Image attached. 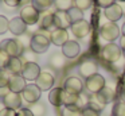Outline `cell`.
I'll return each instance as SVG.
<instances>
[{"instance_id":"obj_3","label":"cell","mask_w":125,"mask_h":116,"mask_svg":"<svg viewBox=\"0 0 125 116\" xmlns=\"http://www.w3.org/2000/svg\"><path fill=\"white\" fill-rule=\"evenodd\" d=\"M120 34H121V30L117 26L114 22H108V23H104L102 26L100 27V37L102 39L108 40L109 43L114 42L117 38H120Z\"/></svg>"},{"instance_id":"obj_27","label":"cell","mask_w":125,"mask_h":116,"mask_svg":"<svg viewBox=\"0 0 125 116\" xmlns=\"http://www.w3.org/2000/svg\"><path fill=\"white\" fill-rule=\"evenodd\" d=\"M82 109L77 104L74 105H65L62 109V116H81Z\"/></svg>"},{"instance_id":"obj_19","label":"cell","mask_w":125,"mask_h":116,"mask_svg":"<svg viewBox=\"0 0 125 116\" xmlns=\"http://www.w3.org/2000/svg\"><path fill=\"white\" fill-rule=\"evenodd\" d=\"M54 26L55 28L67 30L71 27V20L66 11H55L54 12Z\"/></svg>"},{"instance_id":"obj_48","label":"cell","mask_w":125,"mask_h":116,"mask_svg":"<svg viewBox=\"0 0 125 116\" xmlns=\"http://www.w3.org/2000/svg\"><path fill=\"white\" fill-rule=\"evenodd\" d=\"M122 1H125V0H122Z\"/></svg>"},{"instance_id":"obj_8","label":"cell","mask_w":125,"mask_h":116,"mask_svg":"<svg viewBox=\"0 0 125 116\" xmlns=\"http://www.w3.org/2000/svg\"><path fill=\"white\" fill-rule=\"evenodd\" d=\"M41 94H42V90L36 86V84H28L26 86V89L22 92V99L24 101H27L28 104H34V103L39 101Z\"/></svg>"},{"instance_id":"obj_29","label":"cell","mask_w":125,"mask_h":116,"mask_svg":"<svg viewBox=\"0 0 125 116\" xmlns=\"http://www.w3.org/2000/svg\"><path fill=\"white\" fill-rule=\"evenodd\" d=\"M73 5V0H54V7L57 8V11H66L67 12Z\"/></svg>"},{"instance_id":"obj_14","label":"cell","mask_w":125,"mask_h":116,"mask_svg":"<svg viewBox=\"0 0 125 116\" xmlns=\"http://www.w3.org/2000/svg\"><path fill=\"white\" fill-rule=\"evenodd\" d=\"M1 100H3L6 108H11V109H15V111L20 109V107H22V101H23L22 94L15 93V92H10V93H7Z\"/></svg>"},{"instance_id":"obj_23","label":"cell","mask_w":125,"mask_h":116,"mask_svg":"<svg viewBox=\"0 0 125 116\" xmlns=\"http://www.w3.org/2000/svg\"><path fill=\"white\" fill-rule=\"evenodd\" d=\"M63 88H52L49 92V101L51 105L59 108L61 105H63Z\"/></svg>"},{"instance_id":"obj_12","label":"cell","mask_w":125,"mask_h":116,"mask_svg":"<svg viewBox=\"0 0 125 116\" xmlns=\"http://www.w3.org/2000/svg\"><path fill=\"white\" fill-rule=\"evenodd\" d=\"M70 28H71V34H73L74 37H77L78 39H82V38H85L90 32V24L87 20L82 19V20H79V22L71 23Z\"/></svg>"},{"instance_id":"obj_15","label":"cell","mask_w":125,"mask_h":116,"mask_svg":"<svg viewBox=\"0 0 125 116\" xmlns=\"http://www.w3.org/2000/svg\"><path fill=\"white\" fill-rule=\"evenodd\" d=\"M8 31L12 32L16 37H20V35L26 34L27 31V24L23 22V19L20 16H15L10 20V26H8Z\"/></svg>"},{"instance_id":"obj_25","label":"cell","mask_w":125,"mask_h":116,"mask_svg":"<svg viewBox=\"0 0 125 116\" xmlns=\"http://www.w3.org/2000/svg\"><path fill=\"white\" fill-rule=\"evenodd\" d=\"M31 4L39 12H44V11H49L50 7L54 5V0H31Z\"/></svg>"},{"instance_id":"obj_38","label":"cell","mask_w":125,"mask_h":116,"mask_svg":"<svg viewBox=\"0 0 125 116\" xmlns=\"http://www.w3.org/2000/svg\"><path fill=\"white\" fill-rule=\"evenodd\" d=\"M100 113H101V112H98V111H94L93 108L86 107V108H83V109H82L81 116H100Z\"/></svg>"},{"instance_id":"obj_39","label":"cell","mask_w":125,"mask_h":116,"mask_svg":"<svg viewBox=\"0 0 125 116\" xmlns=\"http://www.w3.org/2000/svg\"><path fill=\"white\" fill-rule=\"evenodd\" d=\"M95 3H97L100 7H102L104 10H105V8L110 7L112 4H114V3H116V0H95Z\"/></svg>"},{"instance_id":"obj_42","label":"cell","mask_w":125,"mask_h":116,"mask_svg":"<svg viewBox=\"0 0 125 116\" xmlns=\"http://www.w3.org/2000/svg\"><path fill=\"white\" fill-rule=\"evenodd\" d=\"M0 116H16V111L11 109V108H4L0 113Z\"/></svg>"},{"instance_id":"obj_9","label":"cell","mask_w":125,"mask_h":116,"mask_svg":"<svg viewBox=\"0 0 125 116\" xmlns=\"http://www.w3.org/2000/svg\"><path fill=\"white\" fill-rule=\"evenodd\" d=\"M41 66L36 62H24V66L22 70V76L26 78V81H35L41 74Z\"/></svg>"},{"instance_id":"obj_7","label":"cell","mask_w":125,"mask_h":116,"mask_svg":"<svg viewBox=\"0 0 125 116\" xmlns=\"http://www.w3.org/2000/svg\"><path fill=\"white\" fill-rule=\"evenodd\" d=\"M54 82H55V77L52 73H50L49 70H42L39 77L35 80V84L42 92L43 90H51L52 86H54Z\"/></svg>"},{"instance_id":"obj_33","label":"cell","mask_w":125,"mask_h":116,"mask_svg":"<svg viewBox=\"0 0 125 116\" xmlns=\"http://www.w3.org/2000/svg\"><path fill=\"white\" fill-rule=\"evenodd\" d=\"M113 116H125V101H118L114 104L113 111H112Z\"/></svg>"},{"instance_id":"obj_30","label":"cell","mask_w":125,"mask_h":116,"mask_svg":"<svg viewBox=\"0 0 125 116\" xmlns=\"http://www.w3.org/2000/svg\"><path fill=\"white\" fill-rule=\"evenodd\" d=\"M90 97H92V94L89 93V92H82V93L78 94V101H77V105H78L81 109H83V108H86L87 105H89L90 103Z\"/></svg>"},{"instance_id":"obj_37","label":"cell","mask_w":125,"mask_h":116,"mask_svg":"<svg viewBox=\"0 0 125 116\" xmlns=\"http://www.w3.org/2000/svg\"><path fill=\"white\" fill-rule=\"evenodd\" d=\"M8 26H10V20L4 15H0V35L8 31Z\"/></svg>"},{"instance_id":"obj_28","label":"cell","mask_w":125,"mask_h":116,"mask_svg":"<svg viewBox=\"0 0 125 116\" xmlns=\"http://www.w3.org/2000/svg\"><path fill=\"white\" fill-rule=\"evenodd\" d=\"M67 15H69V18H70L71 23H75V22H79V20L83 19V11H81L79 8H77L73 5V7L67 11Z\"/></svg>"},{"instance_id":"obj_18","label":"cell","mask_w":125,"mask_h":116,"mask_svg":"<svg viewBox=\"0 0 125 116\" xmlns=\"http://www.w3.org/2000/svg\"><path fill=\"white\" fill-rule=\"evenodd\" d=\"M104 15H105V18L108 19L109 22H114V23H116L117 20H120V19L122 18L124 11H122L121 5L117 4V3H114V4H112L110 7H108V8L104 10Z\"/></svg>"},{"instance_id":"obj_21","label":"cell","mask_w":125,"mask_h":116,"mask_svg":"<svg viewBox=\"0 0 125 116\" xmlns=\"http://www.w3.org/2000/svg\"><path fill=\"white\" fill-rule=\"evenodd\" d=\"M97 97V100H100L104 105L109 104V103L114 101V97H116V90H114L112 86H105L101 92H98L97 94H94Z\"/></svg>"},{"instance_id":"obj_10","label":"cell","mask_w":125,"mask_h":116,"mask_svg":"<svg viewBox=\"0 0 125 116\" xmlns=\"http://www.w3.org/2000/svg\"><path fill=\"white\" fill-rule=\"evenodd\" d=\"M63 89L66 92H69V93L79 94L85 90V84L78 77H69L66 78L65 84H63Z\"/></svg>"},{"instance_id":"obj_41","label":"cell","mask_w":125,"mask_h":116,"mask_svg":"<svg viewBox=\"0 0 125 116\" xmlns=\"http://www.w3.org/2000/svg\"><path fill=\"white\" fill-rule=\"evenodd\" d=\"M8 7H22V0H3Z\"/></svg>"},{"instance_id":"obj_40","label":"cell","mask_w":125,"mask_h":116,"mask_svg":"<svg viewBox=\"0 0 125 116\" xmlns=\"http://www.w3.org/2000/svg\"><path fill=\"white\" fill-rule=\"evenodd\" d=\"M16 116H34L30 108H20L16 111Z\"/></svg>"},{"instance_id":"obj_22","label":"cell","mask_w":125,"mask_h":116,"mask_svg":"<svg viewBox=\"0 0 125 116\" xmlns=\"http://www.w3.org/2000/svg\"><path fill=\"white\" fill-rule=\"evenodd\" d=\"M23 66H24V62H23L22 57H11L6 69L11 74H22Z\"/></svg>"},{"instance_id":"obj_6","label":"cell","mask_w":125,"mask_h":116,"mask_svg":"<svg viewBox=\"0 0 125 116\" xmlns=\"http://www.w3.org/2000/svg\"><path fill=\"white\" fill-rule=\"evenodd\" d=\"M20 18L23 19L27 26H34L39 22V16H41V12L34 7L32 4H27L24 7H22L20 10Z\"/></svg>"},{"instance_id":"obj_44","label":"cell","mask_w":125,"mask_h":116,"mask_svg":"<svg viewBox=\"0 0 125 116\" xmlns=\"http://www.w3.org/2000/svg\"><path fill=\"white\" fill-rule=\"evenodd\" d=\"M120 47H121L122 53L125 54V35H122L121 39H120Z\"/></svg>"},{"instance_id":"obj_35","label":"cell","mask_w":125,"mask_h":116,"mask_svg":"<svg viewBox=\"0 0 125 116\" xmlns=\"http://www.w3.org/2000/svg\"><path fill=\"white\" fill-rule=\"evenodd\" d=\"M87 107L93 108L94 111L101 112V111L104 109V107H105V105H104L100 101V100H97V97H95L94 94H92V97H90V103H89V105H87Z\"/></svg>"},{"instance_id":"obj_46","label":"cell","mask_w":125,"mask_h":116,"mask_svg":"<svg viewBox=\"0 0 125 116\" xmlns=\"http://www.w3.org/2000/svg\"><path fill=\"white\" fill-rule=\"evenodd\" d=\"M30 1H31V0H22V7H24V5L30 4Z\"/></svg>"},{"instance_id":"obj_13","label":"cell","mask_w":125,"mask_h":116,"mask_svg":"<svg viewBox=\"0 0 125 116\" xmlns=\"http://www.w3.org/2000/svg\"><path fill=\"white\" fill-rule=\"evenodd\" d=\"M26 86H27V81H26V78L22 74H12L11 76L10 82H8V88L11 92L22 94V92L26 89Z\"/></svg>"},{"instance_id":"obj_2","label":"cell","mask_w":125,"mask_h":116,"mask_svg":"<svg viewBox=\"0 0 125 116\" xmlns=\"http://www.w3.org/2000/svg\"><path fill=\"white\" fill-rule=\"evenodd\" d=\"M0 49L7 51L10 57H22L24 53V45L19 39H4L0 42Z\"/></svg>"},{"instance_id":"obj_34","label":"cell","mask_w":125,"mask_h":116,"mask_svg":"<svg viewBox=\"0 0 125 116\" xmlns=\"http://www.w3.org/2000/svg\"><path fill=\"white\" fill-rule=\"evenodd\" d=\"M74 7L79 8L81 11H86L93 5V0H73Z\"/></svg>"},{"instance_id":"obj_45","label":"cell","mask_w":125,"mask_h":116,"mask_svg":"<svg viewBox=\"0 0 125 116\" xmlns=\"http://www.w3.org/2000/svg\"><path fill=\"white\" fill-rule=\"evenodd\" d=\"M6 108V105H4V103H3V100H0V113H1V111Z\"/></svg>"},{"instance_id":"obj_20","label":"cell","mask_w":125,"mask_h":116,"mask_svg":"<svg viewBox=\"0 0 125 116\" xmlns=\"http://www.w3.org/2000/svg\"><path fill=\"white\" fill-rule=\"evenodd\" d=\"M69 40V32L67 30L63 28H54L51 31V43L55 46H61L62 47L66 42Z\"/></svg>"},{"instance_id":"obj_26","label":"cell","mask_w":125,"mask_h":116,"mask_svg":"<svg viewBox=\"0 0 125 116\" xmlns=\"http://www.w3.org/2000/svg\"><path fill=\"white\" fill-rule=\"evenodd\" d=\"M30 111L32 112L34 116H44L46 115V105L39 100L34 104H30Z\"/></svg>"},{"instance_id":"obj_32","label":"cell","mask_w":125,"mask_h":116,"mask_svg":"<svg viewBox=\"0 0 125 116\" xmlns=\"http://www.w3.org/2000/svg\"><path fill=\"white\" fill-rule=\"evenodd\" d=\"M11 73L7 69H0V88H6L8 86L10 78H11Z\"/></svg>"},{"instance_id":"obj_47","label":"cell","mask_w":125,"mask_h":116,"mask_svg":"<svg viewBox=\"0 0 125 116\" xmlns=\"http://www.w3.org/2000/svg\"><path fill=\"white\" fill-rule=\"evenodd\" d=\"M121 32H122V35H125V23L122 24V27H121Z\"/></svg>"},{"instance_id":"obj_4","label":"cell","mask_w":125,"mask_h":116,"mask_svg":"<svg viewBox=\"0 0 125 116\" xmlns=\"http://www.w3.org/2000/svg\"><path fill=\"white\" fill-rule=\"evenodd\" d=\"M122 55V50L118 45L116 43H108L105 45L102 49H101V57L102 59H105L106 62H110V64H114L117 62Z\"/></svg>"},{"instance_id":"obj_5","label":"cell","mask_w":125,"mask_h":116,"mask_svg":"<svg viewBox=\"0 0 125 116\" xmlns=\"http://www.w3.org/2000/svg\"><path fill=\"white\" fill-rule=\"evenodd\" d=\"M105 86H106L105 78H104V76L98 74V73L85 80V89H86V92H89L90 94H97L98 92H101Z\"/></svg>"},{"instance_id":"obj_1","label":"cell","mask_w":125,"mask_h":116,"mask_svg":"<svg viewBox=\"0 0 125 116\" xmlns=\"http://www.w3.org/2000/svg\"><path fill=\"white\" fill-rule=\"evenodd\" d=\"M51 43V31L38 30L30 39V50L35 54L46 53Z\"/></svg>"},{"instance_id":"obj_31","label":"cell","mask_w":125,"mask_h":116,"mask_svg":"<svg viewBox=\"0 0 125 116\" xmlns=\"http://www.w3.org/2000/svg\"><path fill=\"white\" fill-rule=\"evenodd\" d=\"M63 107L65 105H74L77 104V101H78V94H73V93H69V92H66L65 89H63Z\"/></svg>"},{"instance_id":"obj_11","label":"cell","mask_w":125,"mask_h":116,"mask_svg":"<svg viewBox=\"0 0 125 116\" xmlns=\"http://www.w3.org/2000/svg\"><path fill=\"white\" fill-rule=\"evenodd\" d=\"M78 72H79V74L86 80V78H89V77H92V76L97 74L98 65H97V62L93 61V59H86V61H83L81 65H79Z\"/></svg>"},{"instance_id":"obj_17","label":"cell","mask_w":125,"mask_h":116,"mask_svg":"<svg viewBox=\"0 0 125 116\" xmlns=\"http://www.w3.org/2000/svg\"><path fill=\"white\" fill-rule=\"evenodd\" d=\"M39 30H44V31H50V30H54V12H50V11H44L41 12L39 16Z\"/></svg>"},{"instance_id":"obj_43","label":"cell","mask_w":125,"mask_h":116,"mask_svg":"<svg viewBox=\"0 0 125 116\" xmlns=\"http://www.w3.org/2000/svg\"><path fill=\"white\" fill-rule=\"evenodd\" d=\"M10 92H11V90H10L8 86H6V88H0V97L3 99V97L6 96L7 93H10Z\"/></svg>"},{"instance_id":"obj_16","label":"cell","mask_w":125,"mask_h":116,"mask_svg":"<svg viewBox=\"0 0 125 116\" xmlns=\"http://www.w3.org/2000/svg\"><path fill=\"white\" fill-rule=\"evenodd\" d=\"M79 51H81V46L77 40H71L69 39L65 45L62 46V54L69 59H73L75 57H78Z\"/></svg>"},{"instance_id":"obj_24","label":"cell","mask_w":125,"mask_h":116,"mask_svg":"<svg viewBox=\"0 0 125 116\" xmlns=\"http://www.w3.org/2000/svg\"><path fill=\"white\" fill-rule=\"evenodd\" d=\"M49 64H50V66L54 67V69H61V67H63L66 65V57L61 53H54L50 57Z\"/></svg>"},{"instance_id":"obj_36","label":"cell","mask_w":125,"mask_h":116,"mask_svg":"<svg viewBox=\"0 0 125 116\" xmlns=\"http://www.w3.org/2000/svg\"><path fill=\"white\" fill-rule=\"evenodd\" d=\"M10 58L11 57L7 54V51H4L3 49H0V69H6L10 62Z\"/></svg>"}]
</instances>
